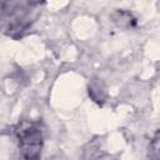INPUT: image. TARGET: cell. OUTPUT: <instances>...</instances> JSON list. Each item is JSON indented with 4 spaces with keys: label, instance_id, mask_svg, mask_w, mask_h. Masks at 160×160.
<instances>
[{
    "label": "cell",
    "instance_id": "1",
    "mask_svg": "<svg viewBox=\"0 0 160 160\" xmlns=\"http://www.w3.org/2000/svg\"><path fill=\"white\" fill-rule=\"evenodd\" d=\"M20 144V160H38L42 135L40 129L34 124H25L18 130Z\"/></svg>",
    "mask_w": 160,
    "mask_h": 160
}]
</instances>
